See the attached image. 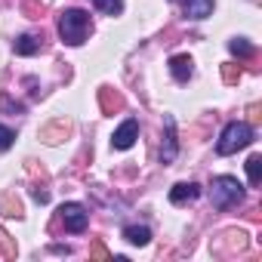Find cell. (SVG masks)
<instances>
[{
    "label": "cell",
    "mask_w": 262,
    "mask_h": 262,
    "mask_svg": "<svg viewBox=\"0 0 262 262\" xmlns=\"http://www.w3.org/2000/svg\"><path fill=\"white\" fill-rule=\"evenodd\" d=\"M90 34V13L83 10H65L59 16V37L68 47H80Z\"/></svg>",
    "instance_id": "1"
},
{
    "label": "cell",
    "mask_w": 262,
    "mask_h": 262,
    "mask_svg": "<svg viewBox=\"0 0 262 262\" xmlns=\"http://www.w3.org/2000/svg\"><path fill=\"white\" fill-rule=\"evenodd\" d=\"M253 142V126L250 123H244V120H231L225 129H222V136H219V142H216V155H234V151H241V148H247Z\"/></svg>",
    "instance_id": "2"
},
{
    "label": "cell",
    "mask_w": 262,
    "mask_h": 262,
    "mask_svg": "<svg viewBox=\"0 0 262 262\" xmlns=\"http://www.w3.org/2000/svg\"><path fill=\"white\" fill-rule=\"evenodd\" d=\"M210 201L216 210H231L234 204L244 201V185L234 176H216L210 185Z\"/></svg>",
    "instance_id": "3"
},
{
    "label": "cell",
    "mask_w": 262,
    "mask_h": 262,
    "mask_svg": "<svg viewBox=\"0 0 262 262\" xmlns=\"http://www.w3.org/2000/svg\"><path fill=\"white\" fill-rule=\"evenodd\" d=\"M59 219H62V225H65L71 234H80V231H86L90 213H86L80 204H62V207H59Z\"/></svg>",
    "instance_id": "4"
},
{
    "label": "cell",
    "mask_w": 262,
    "mask_h": 262,
    "mask_svg": "<svg viewBox=\"0 0 262 262\" xmlns=\"http://www.w3.org/2000/svg\"><path fill=\"white\" fill-rule=\"evenodd\" d=\"M136 139H139V120H136V117H129V120H123V123L114 129L111 145H114L117 151H126V148H133Z\"/></svg>",
    "instance_id": "5"
},
{
    "label": "cell",
    "mask_w": 262,
    "mask_h": 262,
    "mask_svg": "<svg viewBox=\"0 0 262 262\" xmlns=\"http://www.w3.org/2000/svg\"><path fill=\"white\" fill-rule=\"evenodd\" d=\"M179 155V145H176V123L173 117L167 114L164 117V145H161V164H173Z\"/></svg>",
    "instance_id": "6"
},
{
    "label": "cell",
    "mask_w": 262,
    "mask_h": 262,
    "mask_svg": "<svg viewBox=\"0 0 262 262\" xmlns=\"http://www.w3.org/2000/svg\"><path fill=\"white\" fill-rule=\"evenodd\" d=\"M198 198H201V185L198 182H179V185L170 188V204L173 207H185V204H191Z\"/></svg>",
    "instance_id": "7"
},
{
    "label": "cell",
    "mask_w": 262,
    "mask_h": 262,
    "mask_svg": "<svg viewBox=\"0 0 262 262\" xmlns=\"http://www.w3.org/2000/svg\"><path fill=\"white\" fill-rule=\"evenodd\" d=\"M99 105H102V111L105 114H117V111H123V96L117 93V90H111V86H102L99 90Z\"/></svg>",
    "instance_id": "8"
},
{
    "label": "cell",
    "mask_w": 262,
    "mask_h": 262,
    "mask_svg": "<svg viewBox=\"0 0 262 262\" xmlns=\"http://www.w3.org/2000/svg\"><path fill=\"white\" fill-rule=\"evenodd\" d=\"M191 65H194V62H191V56L179 53V56H173V59H170V74H173L179 83H185V80L191 77V71H194Z\"/></svg>",
    "instance_id": "9"
},
{
    "label": "cell",
    "mask_w": 262,
    "mask_h": 262,
    "mask_svg": "<svg viewBox=\"0 0 262 262\" xmlns=\"http://www.w3.org/2000/svg\"><path fill=\"white\" fill-rule=\"evenodd\" d=\"M185 16L188 19H207L213 13V0H185Z\"/></svg>",
    "instance_id": "10"
},
{
    "label": "cell",
    "mask_w": 262,
    "mask_h": 262,
    "mask_svg": "<svg viewBox=\"0 0 262 262\" xmlns=\"http://www.w3.org/2000/svg\"><path fill=\"white\" fill-rule=\"evenodd\" d=\"M123 237H126L129 244H136V247H145V244L151 241V231H148L145 225H126V228H123Z\"/></svg>",
    "instance_id": "11"
},
{
    "label": "cell",
    "mask_w": 262,
    "mask_h": 262,
    "mask_svg": "<svg viewBox=\"0 0 262 262\" xmlns=\"http://www.w3.org/2000/svg\"><path fill=\"white\" fill-rule=\"evenodd\" d=\"M13 50H16V56H34V53L40 50V40L31 37V34H22V37H16Z\"/></svg>",
    "instance_id": "12"
},
{
    "label": "cell",
    "mask_w": 262,
    "mask_h": 262,
    "mask_svg": "<svg viewBox=\"0 0 262 262\" xmlns=\"http://www.w3.org/2000/svg\"><path fill=\"white\" fill-rule=\"evenodd\" d=\"M228 53L237 56V59H250L256 50H253V43H250L247 37H234V40H228Z\"/></svg>",
    "instance_id": "13"
},
{
    "label": "cell",
    "mask_w": 262,
    "mask_h": 262,
    "mask_svg": "<svg viewBox=\"0 0 262 262\" xmlns=\"http://www.w3.org/2000/svg\"><path fill=\"white\" fill-rule=\"evenodd\" d=\"M244 167H247V179H250V185H259V182H262V155H250Z\"/></svg>",
    "instance_id": "14"
},
{
    "label": "cell",
    "mask_w": 262,
    "mask_h": 262,
    "mask_svg": "<svg viewBox=\"0 0 262 262\" xmlns=\"http://www.w3.org/2000/svg\"><path fill=\"white\" fill-rule=\"evenodd\" d=\"M93 7H96L99 13L117 16V13H123V0H93Z\"/></svg>",
    "instance_id": "15"
},
{
    "label": "cell",
    "mask_w": 262,
    "mask_h": 262,
    "mask_svg": "<svg viewBox=\"0 0 262 262\" xmlns=\"http://www.w3.org/2000/svg\"><path fill=\"white\" fill-rule=\"evenodd\" d=\"M0 250H4L7 259H16V241H13L10 231H4V228H0Z\"/></svg>",
    "instance_id": "16"
},
{
    "label": "cell",
    "mask_w": 262,
    "mask_h": 262,
    "mask_svg": "<svg viewBox=\"0 0 262 262\" xmlns=\"http://www.w3.org/2000/svg\"><path fill=\"white\" fill-rule=\"evenodd\" d=\"M0 111H10V114H22L25 111V105L22 102H13L7 93H0Z\"/></svg>",
    "instance_id": "17"
},
{
    "label": "cell",
    "mask_w": 262,
    "mask_h": 262,
    "mask_svg": "<svg viewBox=\"0 0 262 262\" xmlns=\"http://www.w3.org/2000/svg\"><path fill=\"white\" fill-rule=\"evenodd\" d=\"M222 80H225L228 86L237 83V80H241V68H237L234 62H225V65H222Z\"/></svg>",
    "instance_id": "18"
},
{
    "label": "cell",
    "mask_w": 262,
    "mask_h": 262,
    "mask_svg": "<svg viewBox=\"0 0 262 262\" xmlns=\"http://www.w3.org/2000/svg\"><path fill=\"white\" fill-rule=\"evenodd\" d=\"M13 142H16V129H10V126H4V123H0V151L13 148Z\"/></svg>",
    "instance_id": "19"
},
{
    "label": "cell",
    "mask_w": 262,
    "mask_h": 262,
    "mask_svg": "<svg viewBox=\"0 0 262 262\" xmlns=\"http://www.w3.org/2000/svg\"><path fill=\"white\" fill-rule=\"evenodd\" d=\"M90 256H93V259H99V262L111 259V253H108V247H105L102 241H93V247H90Z\"/></svg>",
    "instance_id": "20"
},
{
    "label": "cell",
    "mask_w": 262,
    "mask_h": 262,
    "mask_svg": "<svg viewBox=\"0 0 262 262\" xmlns=\"http://www.w3.org/2000/svg\"><path fill=\"white\" fill-rule=\"evenodd\" d=\"M7 216H22V204L19 201H13V194H7Z\"/></svg>",
    "instance_id": "21"
},
{
    "label": "cell",
    "mask_w": 262,
    "mask_h": 262,
    "mask_svg": "<svg viewBox=\"0 0 262 262\" xmlns=\"http://www.w3.org/2000/svg\"><path fill=\"white\" fill-rule=\"evenodd\" d=\"M31 198H34L37 204H50V191H43V188H34V191H31Z\"/></svg>",
    "instance_id": "22"
},
{
    "label": "cell",
    "mask_w": 262,
    "mask_h": 262,
    "mask_svg": "<svg viewBox=\"0 0 262 262\" xmlns=\"http://www.w3.org/2000/svg\"><path fill=\"white\" fill-rule=\"evenodd\" d=\"M250 117H253V120H259V117H262V114H259V105H250Z\"/></svg>",
    "instance_id": "23"
}]
</instances>
